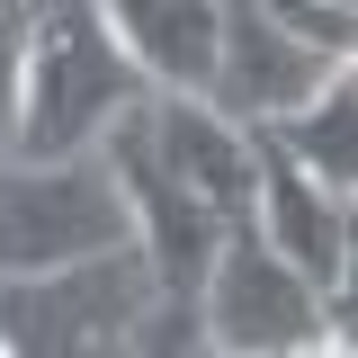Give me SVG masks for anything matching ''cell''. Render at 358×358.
<instances>
[{
    "instance_id": "1",
    "label": "cell",
    "mask_w": 358,
    "mask_h": 358,
    "mask_svg": "<svg viewBox=\"0 0 358 358\" xmlns=\"http://www.w3.org/2000/svg\"><path fill=\"white\" fill-rule=\"evenodd\" d=\"M143 108L126 45L108 36V9L90 0H54L27 18V63H18V171H54V162H99V143Z\"/></svg>"
},
{
    "instance_id": "2",
    "label": "cell",
    "mask_w": 358,
    "mask_h": 358,
    "mask_svg": "<svg viewBox=\"0 0 358 358\" xmlns=\"http://www.w3.org/2000/svg\"><path fill=\"white\" fill-rule=\"evenodd\" d=\"M117 251H134V224L108 162H54V171L0 162V287L72 278Z\"/></svg>"
},
{
    "instance_id": "3",
    "label": "cell",
    "mask_w": 358,
    "mask_h": 358,
    "mask_svg": "<svg viewBox=\"0 0 358 358\" xmlns=\"http://www.w3.org/2000/svg\"><path fill=\"white\" fill-rule=\"evenodd\" d=\"M322 322H331L322 296L268 251L251 224L224 233L215 268H206V287H197V331H206L224 358H296L305 341H322Z\"/></svg>"
},
{
    "instance_id": "4",
    "label": "cell",
    "mask_w": 358,
    "mask_h": 358,
    "mask_svg": "<svg viewBox=\"0 0 358 358\" xmlns=\"http://www.w3.org/2000/svg\"><path fill=\"white\" fill-rule=\"evenodd\" d=\"M341 72H350V63L305 54V45L268 18V0H233V9H224V45H215V90H206V108H215L224 126H242V134H268V126H287L296 108H313Z\"/></svg>"
},
{
    "instance_id": "5",
    "label": "cell",
    "mask_w": 358,
    "mask_h": 358,
    "mask_svg": "<svg viewBox=\"0 0 358 358\" xmlns=\"http://www.w3.org/2000/svg\"><path fill=\"white\" fill-rule=\"evenodd\" d=\"M251 179H260V197H251V233L305 278L322 305H341V287H350V197H322V188H313L268 134H251Z\"/></svg>"
},
{
    "instance_id": "6",
    "label": "cell",
    "mask_w": 358,
    "mask_h": 358,
    "mask_svg": "<svg viewBox=\"0 0 358 358\" xmlns=\"http://www.w3.org/2000/svg\"><path fill=\"white\" fill-rule=\"evenodd\" d=\"M143 143H152V162H162L224 233L251 224V197H260V179H251V134L224 126L206 99H143Z\"/></svg>"
},
{
    "instance_id": "7",
    "label": "cell",
    "mask_w": 358,
    "mask_h": 358,
    "mask_svg": "<svg viewBox=\"0 0 358 358\" xmlns=\"http://www.w3.org/2000/svg\"><path fill=\"white\" fill-rule=\"evenodd\" d=\"M108 36L126 45L143 99H206L215 90V45H224L215 0H117Z\"/></svg>"
},
{
    "instance_id": "8",
    "label": "cell",
    "mask_w": 358,
    "mask_h": 358,
    "mask_svg": "<svg viewBox=\"0 0 358 358\" xmlns=\"http://www.w3.org/2000/svg\"><path fill=\"white\" fill-rule=\"evenodd\" d=\"M268 143H278L322 197H350L358 188V99H350V72L322 90L313 108H296L287 126H268Z\"/></svg>"
},
{
    "instance_id": "9",
    "label": "cell",
    "mask_w": 358,
    "mask_h": 358,
    "mask_svg": "<svg viewBox=\"0 0 358 358\" xmlns=\"http://www.w3.org/2000/svg\"><path fill=\"white\" fill-rule=\"evenodd\" d=\"M126 358H224L206 331H197V305H143V322H134V341H126Z\"/></svg>"
},
{
    "instance_id": "10",
    "label": "cell",
    "mask_w": 358,
    "mask_h": 358,
    "mask_svg": "<svg viewBox=\"0 0 358 358\" xmlns=\"http://www.w3.org/2000/svg\"><path fill=\"white\" fill-rule=\"evenodd\" d=\"M268 18L305 45V54H322V63H350V45H358V18H350V9H296V0H278Z\"/></svg>"
},
{
    "instance_id": "11",
    "label": "cell",
    "mask_w": 358,
    "mask_h": 358,
    "mask_svg": "<svg viewBox=\"0 0 358 358\" xmlns=\"http://www.w3.org/2000/svg\"><path fill=\"white\" fill-rule=\"evenodd\" d=\"M27 18H36V9H9V0H0V152H9V134H18V63H27Z\"/></svg>"
},
{
    "instance_id": "12",
    "label": "cell",
    "mask_w": 358,
    "mask_h": 358,
    "mask_svg": "<svg viewBox=\"0 0 358 358\" xmlns=\"http://www.w3.org/2000/svg\"><path fill=\"white\" fill-rule=\"evenodd\" d=\"M0 358H18V350H9V341H0Z\"/></svg>"
}]
</instances>
